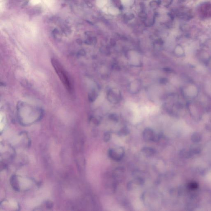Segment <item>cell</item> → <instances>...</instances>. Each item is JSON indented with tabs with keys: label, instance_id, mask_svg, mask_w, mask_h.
I'll return each mask as SVG.
<instances>
[{
	"label": "cell",
	"instance_id": "ba28073f",
	"mask_svg": "<svg viewBox=\"0 0 211 211\" xmlns=\"http://www.w3.org/2000/svg\"><path fill=\"white\" fill-rule=\"evenodd\" d=\"M144 183V180L143 178L141 177L137 178L134 180L130 181L127 183V189L129 190L133 189L134 188H135L137 185L139 186L143 185Z\"/></svg>",
	"mask_w": 211,
	"mask_h": 211
},
{
	"label": "cell",
	"instance_id": "2e32d148",
	"mask_svg": "<svg viewBox=\"0 0 211 211\" xmlns=\"http://www.w3.org/2000/svg\"><path fill=\"white\" fill-rule=\"evenodd\" d=\"M40 1V0H31V3L33 4H36L39 3Z\"/></svg>",
	"mask_w": 211,
	"mask_h": 211
},
{
	"label": "cell",
	"instance_id": "9c48e42d",
	"mask_svg": "<svg viewBox=\"0 0 211 211\" xmlns=\"http://www.w3.org/2000/svg\"><path fill=\"white\" fill-rule=\"evenodd\" d=\"M141 151L146 156L151 157L154 155L156 151L153 148L149 147H144L141 149Z\"/></svg>",
	"mask_w": 211,
	"mask_h": 211
},
{
	"label": "cell",
	"instance_id": "6da1fadb",
	"mask_svg": "<svg viewBox=\"0 0 211 211\" xmlns=\"http://www.w3.org/2000/svg\"><path fill=\"white\" fill-rule=\"evenodd\" d=\"M10 183L14 190L18 192L28 191L36 185V181L30 178L14 175L10 179Z\"/></svg>",
	"mask_w": 211,
	"mask_h": 211
},
{
	"label": "cell",
	"instance_id": "e0dca14e",
	"mask_svg": "<svg viewBox=\"0 0 211 211\" xmlns=\"http://www.w3.org/2000/svg\"><path fill=\"white\" fill-rule=\"evenodd\" d=\"M166 79L165 78H162L160 80V83L162 84H164L165 83Z\"/></svg>",
	"mask_w": 211,
	"mask_h": 211
},
{
	"label": "cell",
	"instance_id": "7a4b0ae2",
	"mask_svg": "<svg viewBox=\"0 0 211 211\" xmlns=\"http://www.w3.org/2000/svg\"><path fill=\"white\" fill-rule=\"evenodd\" d=\"M51 63L64 86L68 92L72 93L73 90V84L68 73L66 71L61 64L56 59H52L51 60Z\"/></svg>",
	"mask_w": 211,
	"mask_h": 211
},
{
	"label": "cell",
	"instance_id": "5b68a950",
	"mask_svg": "<svg viewBox=\"0 0 211 211\" xmlns=\"http://www.w3.org/2000/svg\"><path fill=\"white\" fill-rule=\"evenodd\" d=\"M109 157L113 160L120 161L122 159L124 155V151L122 148L110 149L109 151Z\"/></svg>",
	"mask_w": 211,
	"mask_h": 211
},
{
	"label": "cell",
	"instance_id": "8992f818",
	"mask_svg": "<svg viewBox=\"0 0 211 211\" xmlns=\"http://www.w3.org/2000/svg\"><path fill=\"white\" fill-rule=\"evenodd\" d=\"M108 99L113 103H116L121 100V94L117 90H111L107 94Z\"/></svg>",
	"mask_w": 211,
	"mask_h": 211
},
{
	"label": "cell",
	"instance_id": "8fae6325",
	"mask_svg": "<svg viewBox=\"0 0 211 211\" xmlns=\"http://www.w3.org/2000/svg\"><path fill=\"white\" fill-rule=\"evenodd\" d=\"M130 133V131L127 127L122 128L118 133V135L119 136H124L127 135Z\"/></svg>",
	"mask_w": 211,
	"mask_h": 211
},
{
	"label": "cell",
	"instance_id": "277c9868",
	"mask_svg": "<svg viewBox=\"0 0 211 211\" xmlns=\"http://www.w3.org/2000/svg\"><path fill=\"white\" fill-rule=\"evenodd\" d=\"M1 159L3 158V160H9L14 157V150L9 145L3 144V148L1 147Z\"/></svg>",
	"mask_w": 211,
	"mask_h": 211
},
{
	"label": "cell",
	"instance_id": "52a82bcc",
	"mask_svg": "<svg viewBox=\"0 0 211 211\" xmlns=\"http://www.w3.org/2000/svg\"><path fill=\"white\" fill-rule=\"evenodd\" d=\"M156 134L151 128H146L143 131V136L146 141H154Z\"/></svg>",
	"mask_w": 211,
	"mask_h": 211
},
{
	"label": "cell",
	"instance_id": "9a60e30c",
	"mask_svg": "<svg viewBox=\"0 0 211 211\" xmlns=\"http://www.w3.org/2000/svg\"><path fill=\"white\" fill-rule=\"evenodd\" d=\"M45 3L48 5H50L53 3V0H44Z\"/></svg>",
	"mask_w": 211,
	"mask_h": 211
},
{
	"label": "cell",
	"instance_id": "30bf717a",
	"mask_svg": "<svg viewBox=\"0 0 211 211\" xmlns=\"http://www.w3.org/2000/svg\"><path fill=\"white\" fill-rule=\"evenodd\" d=\"M124 171L125 169L123 167H118L114 170L112 175V176L115 179H117V178L120 177V175H122V174L124 173Z\"/></svg>",
	"mask_w": 211,
	"mask_h": 211
},
{
	"label": "cell",
	"instance_id": "3957f363",
	"mask_svg": "<svg viewBox=\"0 0 211 211\" xmlns=\"http://www.w3.org/2000/svg\"><path fill=\"white\" fill-rule=\"evenodd\" d=\"M20 209L18 203L14 200H5L1 202L0 205L1 211H18Z\"/></svg>",
	"mask_w": 211,
	"mask_h": 211
},
{
	"label": "cell",
	"instance_id": "4fadbf2b",
	"mask_svg": "<svg viewBox=\"0 0 211 211\" xmlns=\"http://www.w3.org/2000/svg\"><path fill=\"white\" fill-rule=\"evenodd\" d=\"M109 118L112 121L115 122H118V117L117 115L115 114H111L109 116Z\"/></svg>",
	"mask_w": 211,
	"mask_h": 211
},
{
	"label": "cell",
	"instance_id": "5bb4252c",
	"mask_svg": "<svg viewBox=\"0 0 211 211\" xmlns=\"http://www.w3.org/2000/svg\"><path fill=\"white\" fill-rule=\"evenodd\" d=\"M106 2V1L105 0H97L98 5L99 6H102L104 5Z\"/></svg>",
	"mask_w": 211,
	"mask_h": 211
},
{
	"label": "cell",
	"instance_id": "7c38bea8",
	"mask_svg": "<svg viewBox=\"0 0 211 211\" xmlns=\"http://www.w3.org/2000/svg\"><path fill=\"white\" fill-rule=\"evenodd\" d=\"M103 141L106 142H108L111 139V133L109 132H106L103 135Z\"/></svg>",
	"mask_w": 211,
	"mask_h": 211
}]
</instances>
